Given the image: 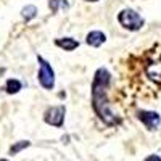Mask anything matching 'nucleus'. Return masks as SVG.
I'll list each match as a JSON object with an SVG mask.
<instances>
[{
  "label": "nucleus",
  "instance_id": "9b49d317",
  "mask_svg": "<svg viewBox=\"0 0 161 161\" xmlns=\"http://www.w3.org/2000/svg\"><path fill=\"white\" fill-rule=\"evenodd\" d=\"M31 145V142L29 140H23V142H18V143H15L10 148V155H16L18 152H21V150H24V148H28V147Z\"/></svg>",
  "mask_w": 161,
  "mask_h": 161
},
{
  "label": "nucleus",
  "instance_id": "20e7f679",
  "mask_svg": "<svg viewBox=\"0 0 161 161\" xmlns=\"http://www.w3.org/2000/svg\"><path fill=\"white\" fill-rule=\"evenodd\" d=\"M64 113H66V110H64L63 105L50 106V108H47L45 113H44V121L53 127H61L63 123H64Z\"/></svg>",
  "mask_w": 161,
  "mask_h": 161
},
{
  "label": "nucleus",
  "instance_id": "0eeeda50",
  "mask_svg": "<svg viewBox=\"0 0 161 161\" xmlns=\"http://www.w3.org/2000/svg\"><path fill=\"white\" fill-rule=\"evenodd\" d=\"M105 40H106V36L102 31H90L86 37V42L90 47H100V45L105 44Z\"/></svg>",
  "mask_w": 161,
  "mask_h": 161
},
{
  "label": "nucleus",
  "instance_id": "ddd939ff",
  "mask_svg": "<svg viewBox=\"0 0 161 161\" xmlns=\"http://www.w3.org/2000/svg\"><path fill=\"white\" fill-rule=\"evenodd\" d=\"M143 161H161V158H159L158 155H150L148 158H145Z\"/></svg>",
  "mask_w": 161,
  "mask_h": 161
},
{
  "label": "nucleus",
  "instance_id": "9d476101",
  "mask_svg": "<svg viewBox=\"0 0 161 161\" xmlns=\"http://www.w3.org/2000/svg\"><path fill=\"white\" fill-rule=\"evenodd\" d=\"M21 16H23L26 21L34 19V18L37 16V7H34V5H26V7H23V10H21Z\"/></svg>",
  "mask_w": 161,
  "mask_h": 161
},
{
  "label": "nucleus",
  "instance_id": "f8f14e48",
  "mask_svg": "<svg viewBox=\"0 0 161 161\" xmlns=\"http://www.w3.org/2000/svg\"><path fill=\"white\" fill-rule=\"evenodd\" d=\"M61 3H63V0H48V8L52 10V13H57L60 10Z\"/></svg>",
  "mask_w": 161,
  "mask_h": 161
},
{
  "label": "nucleus",
  "instance_id": "1a4fd4ad",
  "mask_svg": "<svg viewBox=\"0 0 161 161\" xmlns=\"http://www.w3.org/2000/svg\"><path fill=\"white\" fill-rule=\"evenodd\" d=\"M21 87H23L21 80H18V79H8L7 84H5V92L7 93H16V92L21 90Z\"/></svg>",
  "mask_w": 161,
  "mask_h": 161
},
{
  "label": "nucleus",
  "instance_id": "6e6552de",
  "mask_svg": "<svg viewBox=\"0 0 161 161\" xmlns=\"http://www.w3.org/2000/svg\"><path fill=\"white\" fill-rule=\"evenodd\" d=\"M55 45L66 52H73L74 48L79 47V42L73 37H61V39H55Z\"/></svg>",
  "mask_w": 161,
  "mask_h": 161
},
{
  "label": "nucleus",
  "instance_id": "2eb2a0df",
  "mask_svg": "<svg viewBox=\"0 0 161 161\" xmlns=\"http://www.w3.org/2000/svg\"><path fill=\"white\" fill-rule=\"evenodd\" d=\"M0 161H10V159H0Z\"/></svg>",
  "mask_w": 161,
  "mask_h": 161
},
{
  "label": "nucleus",
  "instance_id": "423d86ee",
  "mask_svg": "<svg viewBox=\"0 0 161 161\" xmlns=\"http://www.w3.org/2000/svg\"><path fill=\"white\" fill-rule=\"evenodd\" d=\"M145 73H147V76L153 80V82L161 84V61H153L150 64H147Z\"/></svg>",
  "mask_w": 161,
  "mask_h": 161
},
{
  "label": "nucleus",
  "instance_id": "7ed1b4c3",
  "mask_svg": "<svg viewBox=\"0 0 161 161\" xmlns=\"http://www.w3.org/2000/svg\"><path fill=\"white\" fill-rule=\"evenodd\" d=\"M118 21L121 23L123 28H126L129 31H139L143 26V18L132 8H124L118 15Z\"/></svg>",
  "mask_w": 161,
  "mask_h": 161
},
{
  "label": "nucleus",
  "instance_id": "f03ea898",
  "mask_svg": "<svg viewBox=\"0 0 161 161\" xmlns=\"http://www.w3.org/2000/svg\"><path fill=\"white\" fill-rule=\"evenodd\" d=\"M37 61H39V73H37L39 84L45 90H52L55 87V73H53V68L50 66V63L47 60H44L40 55L37 57Z\"/></svg>",
  "mask_w": 161,
  "mask_h": 161
},
{
  "label": "nucleus",
  "instance_id": "39448f33",
  "mask_svg": "<svg viewBox=\"0 0 161 161\" xmlns=\"http://www.w3.org/2000/svg\"><path fill=\"white\" fill-rule=\"evenodd\" d=\"M137 118L145 124V127L148 129V130H155V129H158V126H159V123H161L159 114L155 113V111H145V110H140V111H137Z\"/></svg>",
  "mask_w": 161,
  "mask_h": 161
},
{
  "label": "nucleus",
  "instance_id": "4468645a",
  "mask_svg": "<svg viewBox=\"0 0 161 161\" xmlns=\"http://www.w3.org/2000/svg\"><path fill=\"white\" fill-rule=\"evenodd\" d=\"M86 2H98V0H86Z\"/></svg>",
  "mask_w": 161,
  "mask_h": 161
},
{
  "label": "nucleus",
  "instance_id": "f257e3e1",
  "mask_svg": "<svg viewBox=\"0 0 161 161\" xmlns=\"http://www.w3.org/2000/svg\"><path fill=\"white\" fill-rule=\"evenodd\" d=\"M110 80H111V74L108 73V69L105 68L97 69L92 84V103H93V108H95V113L103 123L108 126H114L118 124V118L111 111L108 98H106V90H108Z\"/></svg>",
  "mask_w": 161,
  "mask_h": 161
}]
</instances>
